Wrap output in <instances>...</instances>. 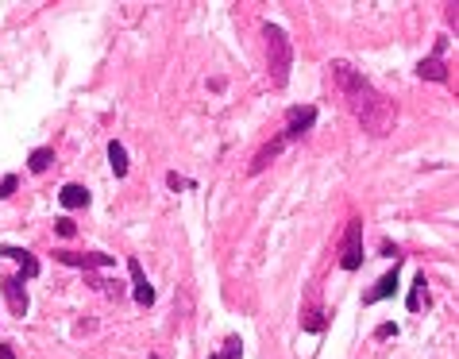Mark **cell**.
Here are the masks:
<instances>
[{"label":"cell","instance_id":"cell-1","mask_svg":"<svg viewBox=\"0 0 459 359\" xmlns=\"http://www.w3.org/2000/svg\"><path fill=\"white\" fill-rule=\"evenodd\" d=\"M328 70H332V78H336V85H340V93L348 97V109L355 112L359 124H363L371 135H390V128H393V120H398V112H393V104L386 101V97H382L379 89H374L359 70H351L348 62H332Z\"/></svg>","mask_w":459,"mask_h":359},{"label":"cell","instance_id":"cell-2","mask_svg":"<svg viewBox=\"0 0 459 359\" xmlns=\"http://www.w3.org/2000/svg\"><path fill=\"white\" fill-rule=\"evenodd\" d=\"M267 35V66H270V85L282 89L290 81V70H293V47H290V35H286L278 23H267L262 28Z\"/></svg>","mask_w":459,"mask_h":359},{"label":"cell","instance_id":"cell-3","mask_svg":"<svg viewBox=\"0 0 459 359\" xmlns=\"http://www.w3.org/2000/svg\"><path fill=\"white\" fill-rule=\"evenodd\" d=\"M340 267H343V271H359V267H363V220H348Z\"/></svg>","mask_w":459,"mask_h":359},{"label":"cell","instance_id":"cell-4","mask_svg":"<svg viewBox=\"0 0 459 359\" xmlns=\"http://www.w3.org/2000/svg\"><path fill=\"white\" fill-rule=\"evenodd\" d=\"M313 124H317V109H313V104H305V109H290V112H286V128H282V135H278V140L293 143V140H301V135H305Z\"/></svg>","mask_w":459,"mask_h":359},{"label":"cell","instance_id":"cell-5","mask_svg":"<svg viewBox=\"0 0 459 359\" xmlns=\"http://www.w3.org/2000/svg\"><path fill=\"white\" fill-rule=\"evenodd\" d=\"M54 259L66 267H81V271H93V267H116V255H104V251H93V255H81V251H54Z\"/></svg>","mask_w":459,"mask_h":359},{"label":"cell","instance_id":"cell-6","mask_svg":"<svg viewBox=\"0 0 459 359\" xmlns=\"http://www.w3.org/2000/svg\"><path fill=\"white\" fill-rule=\"evenodd\" d=\"M0 290H4V298H8L12 317H23V313H27V290H23V279H20V274L4 279V282H0Z\"/></svg>","mask_w":459,"mask_h":359},{"label":"cell","instance_id":"cell-7","mask_svg":"<svg viewBox=\"0 0 459 359\" xmlns=\"http://www.w3.org/2000/svg\"><path fill=\"white\" fill-rule=\"evenodd\" d=\"M444 51H448V39H440V43H436V54H432V59H421L417 73H421V78H429V81H444V78H448V70H444Z\"/></svg>","mask_w":459,"mask_h":359},{"label":"cell","instance_id":"cell-8","mask_svg":"<svg viewBox=\"0 0 459 359\" xmlns=\"http://www.w3.org/2000/svg\"><path fill=\"white\" fill-rule=\"evenodd\" d=\"M0 255H4V259H16V263H20V279H39V259L35 255H31V251L27 248H8V243H4V248H0Z\"/></svg>","mask_w":459,"mask_h":359},{"label":"cell","instance_id":"cell-9","mask_svg":"<svg viewBox=\"0 0 459 359\" xmlns=\"http://www.w3.org/2000/svg\"><path fill=\"white\" fill-rule=\"evenodd\" d=\"M128 271H131V286H135V301H139V305H151V301H154V286L147 282L139 259H128Z\"/></svg>","mask_w":459,"mask_h":359},{"label":"cell","instance_id":"cell-10","mask_svg":"<svg viewBox=\"0 0 459 359\" xmlns=\"http://www.w3.org/2000/svg\"><path fill=\"white\" fill-rule=\"evenodd\" d=\"M398 293V263H393V271L390 274H382L379 279V286H374L371 293H363V305H374V301H386Z\"/></svg>","mask_w":459,"mask_h":359},{"label":"cell","instance_id":"cell-11","mask_svg":"<svg viewBox=\"0 0 459 359\" xmlns=\"http://www.w3.org/2000/svg\"><path fill=\"white\" fill-rule=\"evenodd\" d=\"M59 201L66 209H85L89 205V190H85V185H78V182H70V185H62Z\"/></svg>","mask_w":459,"mask_h":359},{"label":"cell","instance_id":"cell-12","mask_svg":"<svg viewBox=\"0 0 459 359\" xmlns=\"http://www.w3.org/2000/svg\"><path fill=\"white\" fill-rule=\"evenodd\" d=\"M109 166H112V174H116V178L128 174V151H124V143H116V140L109 143Z\"/></svg>","mask_w":459,"mask_h":359},{"label":"cell","instance_id":"cell-13","mask_svg":"<svg viewBox=\"0 0 459 359\" xmlns=\"http://www.w3.org/2000/svg\"><path fill=\"white\" fill-rule=\"evenodd\" d=\"M51 162H54V151H51V147H35V151L27 154L31 174H43V170H51Z\"/></svg>","mask_w":459,"mask_h":359},{"label":"cell","instance_id":"cell-14","mask_svg":"<svg viewBox=\"0 0 459 359\" xmlns=\"http://www.w3.org/2000/svg\"><path fill=\"white\" fill-rule=\"evenodd\" d=\"M282 140H274V143H267V147H262V151L255 154V162H251V174H262V170H267V162L270 159H278V151H282Z\"/></svg>","mask_w":459,"mask_h":359},{"label":"cell","instance_id":"cell-15","mask_svg":"<svg viewBox=\"0 0 459 359\" xmlns=\"http://www.w3.org/2000/svg\"><path fill=\"white\" fill-rule=\"evenodd\" d=\"M424 286H429V282H424V274H417V279H413V290H409V301H405V305H409V313H417V309H421L424 301H429V293H424Z\"/></svg>","mask_w":459,"mask_h":359},{"label":"cell","instance_id":"cell-16","mask_svg":"<svg viewBox=\"0 0 459 359\" xmlns=\"http://www.w3.org/2000/svg\"><path fill=\"white\" fill-rule=\"evenodd\" d=\"M301 329H305V332H324V313H321V305H313V309H305V313H301Z\"/></svg>","mask_w":459,"mask_h":359},{"label":"cell","instance_id":"cell-17","mask_svg":"<svg viewBox=\"0 0 459 359\" xmlns=\"http://www.w3.org/2000/svg\"><path fill=\"white\" fill-rule=\"evenodd\" d=\"M240 355H243V344H240V336H228L224 352H216V355H209V359H240Z\"/></svg>","mask_w":459,"mask_h":359},{"label":"cell","instance_id":"cell-18","mask_svg":"<svg viewBox=\"0 0 459 359\" xmlns=\"http://www.w3.org/2000/svg\"><path fill=\"white\" fill-rule=\"evenodd\" d=\"M16 185H20V178H16V174H4V178H0V201H4V197H12V193H16Z\"/></svg>","mask_w":459,"mask_h":359},{"label":"cell","instance_id":"cell-19","mask_svg":"<svg viewBox=\"0 0 459 359\" xmlns=\"http://www.w3.org/2000/svg\"><path fill=\"white\" fill-rule=\"evenodd\" d=\"M54 232H59V236H62V240H70V236H73V232H78V224H73V220H70V217H62V220H54Z\"/></svg>","mask_w":459,"mask_h":359},{"label":"cell","instance_id":"cell-20","mask_svg":"<svg viewBox=\"0 0 459 359\" xmlns=\"http://www.w3.org/2000/svg\"><path fill=\"white\" fill-rule=\"evenodd\" d=\"M166 185H170V190H193V182H190V178H182V174H166Z\"/></svg>","mask_w":459,"mask_h":359},{"label":"cell","instance_id":"cell-21","mask_svg":"<svg viewBox=\"0 0 459 359\" xmlns=\"http://www.w3.org/2000/svg\"><path fill=\"white\" fill-rule=\"evenodd\" d=\"M374 336H379V340H390V336H398V324H393V321L379 324V329H374Z\"/></svg>","mask_w":459,"mask_h":359},{"label":"cell","instance_id":"cell-22","mask_svg":"<svg viewBox=\"0 0 459 359\" xmlns=\"http://www.w3.org/2000/svg\"><path fill=\"white\" fill-rule=\"evenodd\" d=\"M0 359H16V344H0Z\"/></svg>","mask_w":459,"mask_h":359},{"label":"cell","instance_id":"cell-23","mask_svg":"<svg viewBox=\"0 0 459 359\" xmlns=\"http://www.w3.org/2000/svg\"><path fill=\"white\" fill-rule=\"evenodd\" d=\"M382 255H386V259H393V263H398V248H393V243H382Z\"/></svg>","mask_w":459,"mask_h":359},{"label":"cell","instance_id":"cell-24","mask_svg":"<svg viewBox=\"0 0 459 359\" xmlns=\"http://www.w3.org/2000/svg\"><path fill=\"white\" fill-rule=\"evenodd\" d=\"M147 359H159V355H147Z\"/></svg>","mask_w":459,"mask_h":359}]
</instances>
